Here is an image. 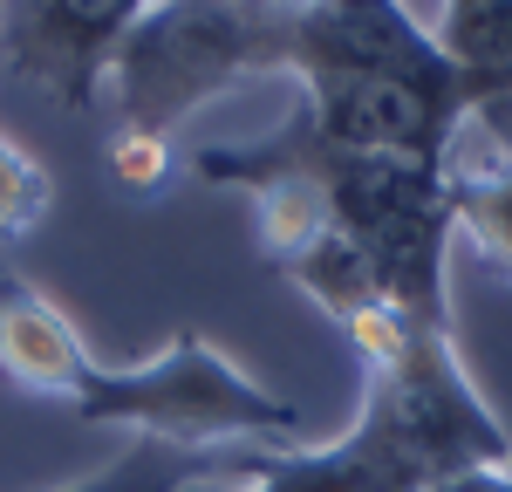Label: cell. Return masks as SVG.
I'll list each match as a JSON object with an SVG mask.
<instances>
[{
	"label": "cell",
	"instance_id": "obj_6",
	"mask_svg": "<svg viewBox=\"0 0 512 492\" xmlns=\"http://www.w3.org/2000/svg\"><path fill=\"white\" fill-rule=\"evenodd\" d=\"M287 76H410V82H451L465 89L458 69L444 62L431 28L410 21L403 0H315L294 21V55Z\"/></svg>",
	"mask_w": 512,
	"mask_h": 492
},
{
	"label": "cell",
	"instance_id": "obj_9",
	"mask_svg": "<svg viewBox=\"0 0 512 492\" xmlns=\"http://www.w3.org/2000/svg\"><path fill=\"white\" fill-rule=\"evenodd\" d=\"M431 35L465 82V110L512 103V0H444Z\"/></svg>",
	"mask_w": 512,
	"mask_h": 492
},
{
	"label": "cell",
	"instance_id": "obj_15",
	"mask_svg": "<svg viewBox=\"0 0 512 492\" xmlns=\"http://www.w3.org/2000/svg\"><path fill=\"white\" fill-rule=\"evenodd\" d=\"M506 472H512V458H506Z\"/></svg>",
	"mask_w": 512,
	"mask_h": 492
},
{
	"label": "cell",
	"instance_id": "obj_4",
	"mask_svg": "<svg viewBox=\"0 0 512 492\" xmlns=\"http://www.w3.org/2000/svg\"><path fill=\"white\" fill-rule=\"evenodd\" d=\"M294 117L335 151L444 164V144H451V130L465 117V89L410 82V76H315V82H301Z\"/></svg>",
	"mask_w": 512,
	"mask_h": 492
},
{
	"label": "cell",
	"instance_id": "obj_1",
	"mask_svg": "<svg viewBox=\"0 0 512 492\" xmlns=\"http://www.w3.org/2000/svg\"><path fill=\"white\" fill-rule=\"evenodd\" d=\"M192 171L212 178V185H239V192L274 185V178L301 185V192L369 253V267L383 274V287H390V301L403 315L451 328L444 253L458 240V219H451V192H444V164L335 151V144H321L301 117H287L274 137H260V144L198 151Z\"/></svg>",
	"mask_w": 512,
	"mask_h": 492
},
{
	"label": "cell",
	"instance_id": "obj_8",
	"mask_svg": "<svg viewBox=\"0 0 512 492\" xmlns=\"http://www.w3.org/2000/svg\"><path fill=\"white\" fill-rule=\"evenodd\" d=\"M89 369H96V356H89V342L76 335V322L35 281H21V274L0 267V376L14 390H28V397L76 404Z\"/></svg>",
	"mask_w": 512,
	"mask_h": 492
},
{
	"label": "cell",
	"instance_id": "obj_3",
	"mask_svg": "<svg viewBox=\"0 0 512 492\" xmlns=\"http://www.w3.org/2000/svg\"><path fill=\"white\" fill-rule=\"evenodd\" d=\"M69 410L82 424H117L130 438H158L185 451H294L308 431L301 404L239 376L198 328H178L171 349H158L151 363H96Z\"/></svg>",
	"mask_w": 512,
	"mask_h": 492
},
{
	"label": "cell",
	"instance_id": "obj_5",
	"mask_svg": "<svg viewBox=\"0 0 512 492\" xmlns=\"http://www.w3.org/2000/svg\"><path fill=\"white\" fill-rule=\"evenodd\" d=\"M151 0H7L0 7V69L62 110H89L117 48Z\"/></svg>",
	"mask_w": 512,
	"mask_h": 492
},
{
	"label": "cell",
	"instance_id": "obj_11",
	"mask_svg": "<svg viewBox=\"0 0 512 492\" xmlns=\"http://www.w3.org/2000/svg\"><path fill=\"white\" fill-rule=\"evenodd\" d=\"M55 205V178L14 137H0V240H28Z\"/></svg>",
	"mask_w": 512,
	"mask_h": 492
},
{
	"label": "cell",
	"instance_id": "obj_13",
	"mask_svg": "<svg viewBox=\"0 0 512 492\" xmlns=\"http://www.w3.org/2000/svg\"><path fill=\"white\" fill-rule=\"evenodd\" d=\"M437 492H512V472L506 465H485V472H465V479H451Z\"/></svg>",
	"mask_w": 512,
	"mask_h": 492
},
{
	"label": "cell",
	"instance_id": "obj_10",
	"mask_svg": "<svg viewBox=\"0 0 512 492\" xmlns=\"http://www.w3.org/2000/svg\"><path fill=\"white\" fill-rule=\"evenodd\" d=\"M219 451H185V445H158V438H130V451H117L103 472H89L62 492H185L205 472H219Z\"/></svg>",
	"mask_w": 512,
	"mask_h": 492
},
{
	"label": "cell",
	"instance_id": "obj_12",
	"mask_svg": "<svg viewBox=\"0 0 512 492\" xmlns=\"http://www.w3.org/2000/svg\"><path fill=\"white\" fill-rule=\"evenodd\" d=\"M110 171H117L123 192H137V199H158L164 178H171V144L164 137H123L110 144Z\"/></svg>",
	"mask_w": 512,
	"mask_h": 492
},
{
	"label": "cell",
	"instance_id": "obj_14",
	"mask_svg": "<svg viewBox=\"0 0 512 492\" xmlns=\"http://www.w3.org/2000/svg\"><path fill=\"white\" fill-rule=\"evenodd\" d=\"M499 110H506V123H512V103H499Z\"/></svg>",
	"mask_w": 512,
	"mask_h": 492
},
{
	"label": "cell",
	"instance_id": "obj_7",
	"mask_svg": "<svg viewBox=\"0 0 512 492\" xmlns=\"http://www.w3.org/2000/svg\"><path fill=\"white\" fill-rule=\"evenodd\" d=\"M444 192L458 240L512 281V123L499 103H472L444 144Z\"/></svg>",
	"mask_w": 512,
	"mask_h": 492
},
{
	"label": "cell",
	"instance_id": "obj_2",
	"mask_svg": "<svg viewBox=\"0 0 512 492\" xmlns=\"http://www.w3.org/2000/svg\"><path fill=\"white\" fill-rule=\"evenodd\" d=\"M315 0H151L110 62L123 137H164L239 82L287 76L294 21Z\"/></svg>",
	"mask_w": 512,
	"mask_h": 492
}]
</instances>
